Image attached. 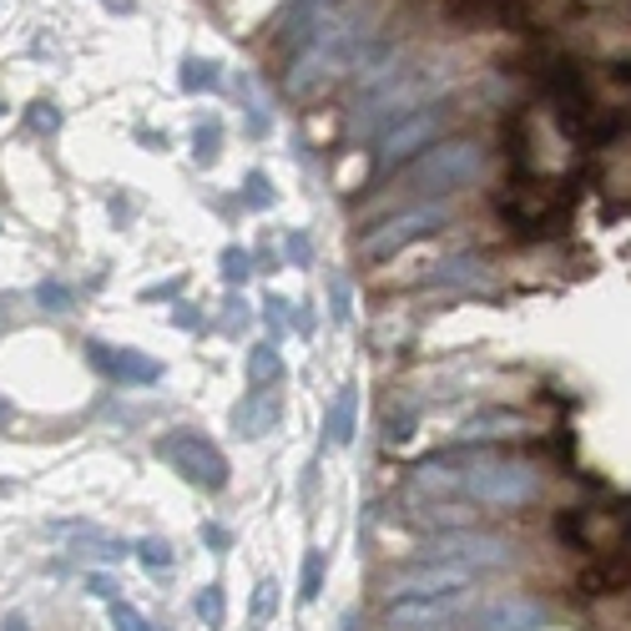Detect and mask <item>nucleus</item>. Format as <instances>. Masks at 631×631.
<instances>
[{
	"label": "nucleus",
	"instance_id": "9d476101",
	"mask_svg": "<svg viewBox=\"0 0 631 631\" xmlns=\"http://www.w3.org/2000/svg\"><path fill=\"white\" fill-rule=\"evenodd\" d=\"M545 621H551V607L535 597H490L475 611L480 631H545Z\"/></svg>",
	"mask_w": 631,
	"mask_h": 631
},
{
	"label": "nucleus",
	"instance_id": "c756f323",
	"mask_svg": "<svg viewBox=\"0 0 631 631\" xmlns=\"http://www.w3.org/2000/svg\"><path fill=\"white\" fill-rule=\"evenodd\" d=\"M6 414H11V410H6V404H0V425H6Z\"/></svg>",
	"mask_w": 631,
	"mask_h": 631
},
{
	"label": "nucleus",
	"instance_id": "6e6552de",
	"mask_svg": "<svg viewBox=\"0 0 631 631\" xmlns=\"http://www.w3.org/2000/svg\"><path fill=\"white\" fill-rule=\"evenodd\" d=\"M440 131H445V111L440 107H425V111H414V117L394 121V127H384V137H379L374 167H379V172H400L410 157L430 152V147L440 142Z\"/></svg>",
	"mask_w": 631,
	"mask_h": 631
},
{
	"label": "nucleus",
	"instance_id": "4be33fe9",
	"mask_svg": "<svg viewBox=\"0 0 631 631\" xmlns=\"http://www.w3.org/2000/svg\"><path fill=\"white\" fill-rule=\"evenodd\" d=\"M137 555H142L147 571H172V545L167 541H142V551Z\"/></svg>",
	"mask_w": 631,
	"mask_h": 631
},
{
	"label": "nucleus",
	"instance_id": "bb28decb",
	"mask_svg": "<svg viewBox=\"0 0 631 631\" xmlns=\"http://www.w3.org/2000/svg\"><path fill=\"white\" fill-rule=\"evenodd\" d=\"M41 304L66 308V304H71V288H66V284H46V288H41Z\"/></svg>",
	"mask_w": 631,
	"mask_h": 631
},
{
	"label": "nucleus",
	"instance_id": "b1692460",
	"mask_svg": "<svg viewBox=\"0 0 631 631\" xmlns=\"http://www.w3.org/2000/svg\"><path fill=\"white\" fill-rule=\"evenodd\" d=\"M31 127L36 131H61V111H56L51 101H36V107H31Z\"/></svg>",
	"mask_w": 631,
	"mask_h": 631
},
{
	"label": "nucleus",
	"instance_id": "39448f33",
	"mask_svg": "<svg viewBox=\"0 0 631 631\" xmlns=\"http://www.w3.org/2000/svg\"><path fill=\"white\" fill-rule=\"evenodd\" d=\"M440 91V77L430 71V66H400L384 87H374L369 97H364L359 107V131H379L384 121H404L414 117V111H425V101Z\"/></svg>",
	"mask_w": 631,
	"mask_h": 631
},
{
	"label": "nucleus",
	"instance_id": "aec40b11",
	"mask_svg": "<svg viewBox=\"0 0 631 631\" xmlns=\"http://www.w3.org/2000/svg\"><path fill=\"white\" fill-rule=\"evenodd\" d=\"M248 611H253V621H268L273 611H278V581H258V591H253Z\"/></svg>",
	"mask_w": 631,
	"mask_h": 631
},
{
	"label": "nucleus",
	"instance_id": "dca6fc26",
	"mask_svg": "<svg viewBox=\"0 0 631 631\" xmlns=\"http://www.w3.org/2000/svg\"><path fill=\"white\" fill-rule=\"evenodd\" d=\"M348 435H354V390H338L334 410H328V440L348 445Z\"/></svg>",
	"mask_w": 631,
	"mask_h": 631
},
{
	"label": "nucleus",
	"instance_id": "f257e3e1",
	"mask_svg": "<svg viewBox=\"0 0 631 631\" xmlns=\"http://www.w3.org/2000/svg\"><path fill=\"white\" fill-rule=\"evenodd\" d=\"M369 36H374V16H364L359 6H348V0L324 6V11L308 21L304 51H298L294 66H288V91H294V97H308V91L334 87L344 71L359 66Z\"/></svg>",
	"mask_w": 631,
	"mask_h": 631
},
{
	"label": "nucleus",
	"instance_id": "393cba45",
	"mask_svg": "<svg viewBox=\"0 0 631 631\" xmlns=\"http://www.w3.org/2000/svg\"><path fill=\"white\" fill-rule=\"evenodd\" d=\"M218 157V131L207 127V131H197V162H213Z\"/></svg>",
	"mask_w": 631,
	"mask_h": 631
},
{
	"label": "nucleus",
	"instance_id": "423d86ee",
	"mask_svg": "<svg viewBox=\"0 0 631 631\" xmlns=\"http://www.w3.org/2000/svg\"><path fill=\"white\" fill-rule=\"evenodd\" d=\"M157 460H167L177 475L203 485V490L228 485V460H223V450L213 445V440H203L197 430H172V435H162L157 440Z\"/></svg>",
	"mask_w": 631,
	"mask_h": 631
},
{
	"label": "nucleus",
	"instance_id": "0eeeda50",
	"mask_svg": "<svg viewBox=\"0 0 631 631\" xmlns=\"http://www.w3.org/2000/svg\"><path fill=\"white\" fill-rule=\"evenodd\" d=\"M445 223H450V207H445V203L404 207V213L384 218L379 228L364 238V258H369V263H384V258H394L400 248H410V243H420V238H430V233H440Z\"/></svg>",
	"mask_w": 631,
	"mask_h": 631
},
{
	"label": "nucleus",
	"instance_id": "7c9ffc66",
	"mask_svg": "<svg viewBox=\"0 0 631 631\" xmlns=\"http://www.w3.org/2000/svg\"><path fill=\"white\" fill-rule=\"evenodd\" d=\"M0 111H6V107H0Z\"/></svg>",
	"mask_w": 631,
	"mask_h": 631
},
{
	"label": "nucleus",
	"instance_id": "c85d7f7f",
	"mask_svg": "<svg viewBox=\"0 0 631 631\" xmlns=\"http://www.w3.org/2000/svg\"><path fill=\"white\" fill-rule=\"evenodd\" d=\"M6 631H26V617H11L6 621Z\"/></svg>",
	"mask_w": 631,
	"mask_h": 631
},
{
	"label": "nucleus",
	"instance_id": "2eb2a0df",
	"mask_svg": "<svg viewBox=\"0 0 631 631\" xmlns=\"http://www.w3.org/2000/svg\"><path fill=\"white\" fill-rule=\"evenodd\" d=\"M273 379H284V354H278L273 344H258L248 354V384L253 390H268Z\"/></svg>",
	"mask_w": 631,
	"mask_h": 631
},
{
	"label": "nucleus",
	"instance_id": "4468645a",
	"mask_svg": "<svg viewBox=\"0 0 631 631\" xmlns=\"http://www.w3.org/2000/svg\"><path fill=\"white\" fill-rule=\"evenodd\" d=\"M521 430H525L521 414L490 410V414H480V420H470V425L460 430V440H505V435H521Z\"/></svg>",
	"mask_w": 631,
	"mask_h": 631
},
{
	"label": "nucleus",
	"instance_id": "a878e982",
	"mask_svg": "<svg viewBox=\"0 0 631 631\" xmlns=\"http://www.w3.org/2000/svg\"><path fill=\"white\" fill-rule=\"evenodd\" d=\"M248 203L253 207H268V177H263V172L248 177Z\"/></svg>",
	"mask_w": 631,
	"mask_h": 631
},
{
	"label": "nucleus",
	"instance_id": "6ab92c4d",
	"mask_svg": "<svg viewBox=\"0 0 631 631\" xmlns=\"http://www.w3.org/2000/svg\"><path fill=\"white\" fill-rule=\"evenodd\" d=\"M318 591H324V551H308L304 555V591H298V601H318Z\"/></svg>",
	"mask_w": 631,
	"mask_h": 631
},
{
	"label": "nucleus",
	"instance_id": "9b49d317",
	"mask_svg": "<svg viewBox=\"0 0 631 631\" xmlns=\"http://www.w3.org/2000/svg\"><path fill=\"white\" fill-rule=\"evenodd\" d=\"M470 571L455 566H440V561H420V566L400 571L390 581V597H440V591H470Z\"/></svg>",
	"mask_w": 631,
	"mask_h": 631
},
{
	"label": "nucleus",
	"instance_id": "20e7f679",
	"mask_svg": "<svg viewBox=\"0 0 631 631\" xmlns=\"http://www.w3.org/2000/svg\"><path fill=\"white\" fill-rule=\"evenodd\" d=\"M425 561H440V566H455L470 571V576H495V571H511L521 561L515 541L505 535H490V531H445L425 545Z\"/></svg>",
	"mask_w": 631,
	"mask_h": 631
},
{
	"label": "nucleus",
	"instance_id": "cd10ccee",
	"mask_svg": "<svg viewBox=\"0 0 631 631\" xmlns=\"http://www.w3.org/2000/svg\"><path fill=\"white\" fill-rule=\"evenodd\" d=\"M263 308H268V324H273V328H284V324H288V304H278V298H268V304H263Z\"/></svg>",
	"mask_w": 631,
	"mask_h": 631
},
{
	"label": "nucleus",
	"instance_id": "f03ea898",
	"mask_svg": "<svg viewBox=\"0 0 631 631\" xmlns=\"http://www.w3.org/2000/svg\"><path fill=\"white\" fill-rule=\"evenodd\" d=\"M460 490L475 505H490V511H521L541 495V470L525 465V460L480 455L470 465H460Z\"/></svg>",
	"mask_w": 631,
	"mask_h": 631
},
{
	"label": "nucleus",
	"instance_id": "5701e85b",
	"mask_svg": "<svg viewBox=\"0 0 631 631\" xmlns=\"http://www.w3.org/2000/svg\"><path fill=\"white\" fill-rule=\"evenodd\" d=\"M223 278H228V284H243V278H248V253L243 248L223 253Z\"/></svg>",
	"mask_w": 631,
	"mask_h": 631
},
{
	"label": "nucleus",
	"instance_id": "f3484780",
	"mask_svg": "<svg viewBox=\"0 0 631 631\" xmlns=\"http://www.w3.org/2000/svg\"><path fill=\"white\" fill-rule=\"evenodd\" d=\"M435 284H485V263L480 258H450V263H440Z\"/></svg>",
	"mask_w": 631,
	"mask_h": 631
},
{
	"label": "nucleus",
	"instance_id": "f8f14e48",
	"mask_svg": "<svg viewBox=\"0 0 631 631\" xmlns=\"http://www.w3.org/2000/svg\"><path fill=\"white\" fill-rule=\"evenodd\" d=\"M91 364H97L101 374H111V379H121V384H157L162 379V364L147 359V354H137V348L91 344Z\"/></svg>",
	"mask_w": 631,
	"mask_h": 631
},
{
	"label": "nucleus",
	"instance_id": "ddd939ff",
	"mask_svg": "<svg viewBox=\"0 0 631 631\" xmlns=\"http://www.w3.org/2000/svg\"><path fill=\"white\" fill-rule=\"evenodd\" d=\"M278 420H284V400H278V394H268V390L248 394V400L238 404V435H248V440L268 435Z\"/></svg>",
	"mask_w": 631,
	"mask_h": 631
},
{
	"label": "nucleus",
	"instance_id": "412c9836",
	"mask_svg": "<svg viewBox=\"0 0 631 631\" xmlns=\"http://www.w3.org/2000/svg\"><path fill=\"white\" fill-rule=\"evenodd\" d=\"M111 627H117V631H152L142 611L127 607V601H111Z\"/></svg>",
	"mask_w": 631,
	"mask_h": 631
},
{
	"label": "nucleus",
	"instance_id": "a211bd4d",
	"mask_svg": "<svg viewBox=\"0 0 631 631\" xmlns=\"http://www.w3.org/2000/svg\"><path fill=\"white\" fill-rule=\"evenodd\" d=\"M197 617L207 621L213 631H223V621H228V597H223V586L213 581V586L197 591Z\"/></svg>",
	"mask_w": 631,
	"mask_h": 631
},
{
	"label": "nucleus",
	"instance_id": "7ed1b4c3",
	"mask_svg": "<svg viewBox=\"0 0 631 631\" xmlns=\"http://www.w3.org/2000/svg\"><path fill=\"white\" fill-rule=\"evenodd\" d=\"M480 167H485L480 142H435L430 152L414 157L410 172H400V187H410L420 197L460 193V187H470L480 177Z\"/></svg>",
	"mask_w": 631,
	"mask_h": 631
},
{
	"label": "nucleus",
	"instance_id": "1a4fd4ad",
	"mask_svg": "<svg viewBox=\"0 0 631 631\" xmlns=\"http://www.w3.org/2000/svg\"><path fill=\"white\" fill-rule=\"evenodd\" d=\"M470 607V591H440V597H390L384 627L390 631H435Z\"/></svg>",
	"mask_w": 631,
	"mask_h": 631
}]
</instances>
